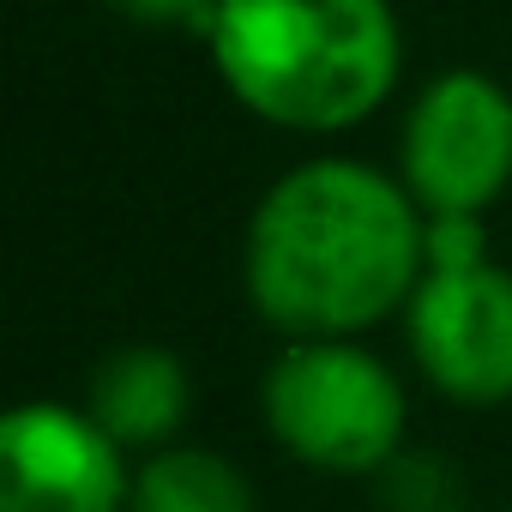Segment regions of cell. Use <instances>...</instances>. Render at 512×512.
I'll list each match as a JSON object with an SVG mask.
<instances>
[{"label": "cell", "mask_w": 512, "mask_h": 512, "mask_svg": "<svg viewBox=\"0 0 512 512\" xmlns=\"http://www.w3.org/2000/svg\"><path fill=\"white\" fill-rule=\"evenodd\" d=\"M127 512H260L247 470L229 464L211 446H163L133 464V500Z\"/></svg>", "instance_id": "obj_8"}, {"label": "cell", "mask_w": 512, "mask_h": 512, "mask_svg": "<svg viewBox=\"0 0 512 512\" xmlns=\"http://www.w3.org/2000/svg\"><path fill=\"white\" fill-rule=\"evenodd\" d=\"M127 446L85 410L25 398L0 416V512H127Z\"/></svg>", "instance_id": "obj_6"}, {"label": "cell", "mask_w": 512, "mask_h": 512, "mask_svg": "<svg viewBox=\"0 0 512 512\" xmlns=\"http://www.w3.org/2000/svg\"><path fill=\"white\" fill-rule=\"evenodd\" d=\"M398 181L428 217H488L512 187V91L482 67L428 79L398 133Z\"/></svg>", "instance_id": "obj_4"}, {"label": "cell", "mask_w": 512, "mask_h": 512, "mask_svg": "<svg viewBox=\"0 0 512 512\" xmlns=\"http://www.w3.org/2000/svg\"><path fill=\"white\" fill-rule=\"evenodd\" d=\"M205 49L247 115L302 139L362 127L404 73L392 0H217Z\"/></svg>", "instance_id": "obj_2"}, {"label": "cell", "mask_w": 512, "mask_h": 512, "mask_svg": "<svg viewBox=\"0 0 512 512\" xmlns=\"http://www.w3.org/2000/svg\"><path fill=\"white\" fill-rule=\"evenodd\" d=\"M506 512H512V506H506Z\"/></svg>", "instance_id": "obj_12"}, {"label": "cell", "mask_w": 512, "mask_h": 512, "mask_svg": "<svg viewBox=\"0 0 512 512\" xmlns=\"http://www.w3.org/2000/svg\"><path fill=\"white\" fill-rule=\"evenodd\" d=\"M422 247H428V272L482 266L488 260V223L482 217H464V211H434L428 229H422Z\"/></svg>", "instance_id": "obj_10"}, {"label": "cell", "mask_w": 512, "mask_h": 512, "mask_svg": "<svg viewBox=\"0 0 512 512\" xmlns=\"http://www.w3.org/2000/svg\"><path fill=\"white\" fill-rule=\"evenodd\" d=\"M428 211L362 157L290 163L247 217L241 284L284 338H362L404 314L422 272Z\"/></svg>", "instance_id": "obj_1"}, {"label": "cell", "mask_w": 512, "mask_h": 512, "mask_svg": "<svg viewBox=\"0 0 512 512\" xmlns=\"http://www.w3.org/2000/svg\"><path fill=\"white\" fill-rule=\"evenodd\" d=\"M103 7L127 25H151V31H199L211 25L217 0H103Z\"/></svg>", "instance_id": "obj_11"}, {"label": "cell", "mask_w": 512, "mask_h": 512, "mask_svg": "<svg viewBox=\"0 0 512 512\" xmlns=\"http://www.w3.org/2000/svg\"><path fill=\"white\" fill-rule=\"evenodd\" d=\"M260 416L296 464L326 476H380L410 434L404 380L362 338H290L260 380Z\"/></svg>", "instance_id": "obj_3"}, {"label": "cell", "mask_w": 512, "mask_h": 512, "mask_svg": "<svg viewBox=\"0 0 512 512\" xmlns=\"http://www.w3.org/2000/svg\"><path fill=\"white\" fill-rule=\"evenodd\" d=\"M85 410L127 446V452H163L181 440L193 416V374L163 344H121L109 350L85 380Z\"/></svg>", "instance_id": "obj_7"}, {"label": "cell", "mask_w": 512, "mask_h": 512, "mask_svg": "<svg viewBox=\"0 0 512 512\" xmlns=\"http://www.w3.org/2000/svg\"><path fill=\"white\" fill-rule=\"evenodd\" d=\"M386 482V512H458V482L440 458H392L380 470Z\"/></svg>", "instance_id": "obj_9"}, {"label": "cell", "mask_w": 512, "mask_h": 512, "mask_svg": "<svg viewBox=\"0 0 512 512\" xmlns=\"http://www.w3.org/2000/svg\"><path fill=\"white\" fill-rule=\"evenodd\" d=\"M422 380L464 410L512 404V272L482 260L464 272H422L404 308Z\"/></svg>", "instance_id": "obj_5"}]
</instances>
